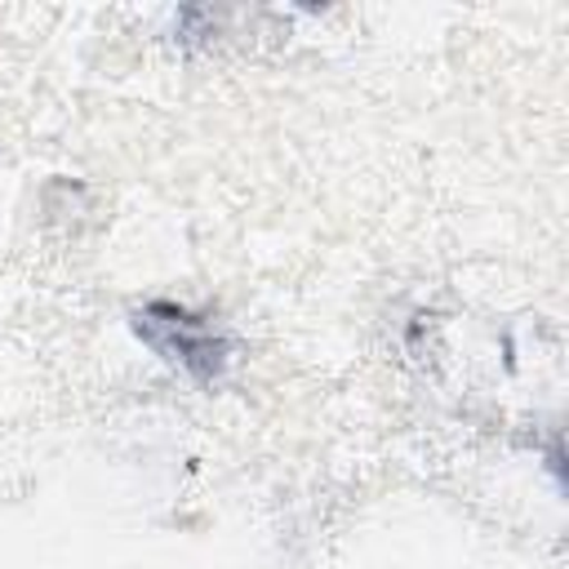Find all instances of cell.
Here are the masks:
<instances>
[{"mask_svg": "<svg viewBox=\"0 0 569 569\" xmlns=\"http://www.w3.org/2000/svg\"><path fill=\"white\" fill-rule=\"evenodd\" d=\"M164 320H156L151 311L142 316V320H151V325H164L169 333H173V342H160V351L169 356V360H182L187 369H196V373H213L218 365H222V342L200 325V320H191L187 311H178V307H156Z\"/></svg>", "mask_w": 569, "mask_h": 569, "instance_id": "cell-1", "label": "cell"}]
</instances>
